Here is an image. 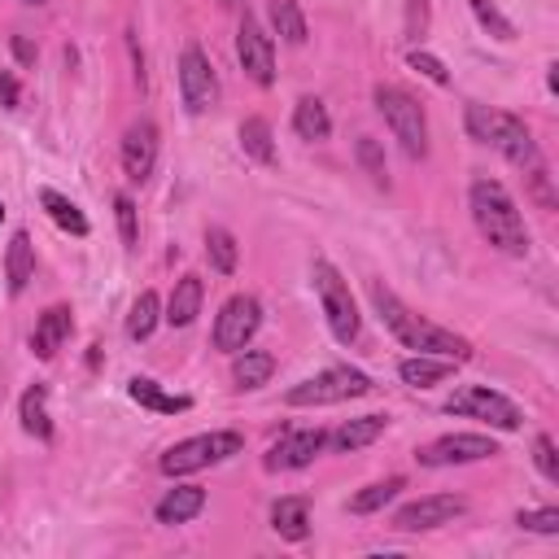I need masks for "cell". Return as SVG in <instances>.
Wrapping results in <instances>:
<instances>
[{
  "mask_svg": "<svg viewBox=\"0 0 559 559\" xmlns=\"http://www.w3.org/2000/svg\"><path fill=\"white\" fill-rule=\"evenodd\" d=\"M179 96H183V109L188 114H205L218 100L214 66H210V57L197 44H188L183 57H179Z\"/></svg>",
  "mask_w": 559,
  "mask_h": 559,
  "instance_id": "11",
  "label": "cell"
},
{
  "mask_svg": "<svg viewBox=\"0 0 559 559\" xmlns=\"http://www.w3.org/2000/svg\"><path fill=\"white\" fill-rule=\"evenodd\" d=\"M371 393V380L358 371V367H328L301 384L288 389V406H332V402H349V397H362Z\"/></svg>",
  "mask_w": 559,
  "mask_h": 559,
  "instance_id": "8",
  "label": "cell"
},
{
  "mask_svg": "<svg viewBox=\"0 0 559 559\" xmlns=\"http://www.w3.org/2000/svg\"><path fill=\"white\" fill-rule=\"evenodd\" d=\"M367 293H371V306H376V314L384 319V328H389L406 349L432 354V358H450V362H467V358H472V345H467L463 336H454L450 328H437V323L419 319V314H415L411 306H402L397 293L384 288L380 280H371Z\"/></svg>",
  "mask_w": 559,
  "mask_h": 559,
  "instance_id": "1",
  "label": "cell"
},
{
  "mask_svg": "<svg viewBox=\"0 0 559 559\" xmlns=\"http://www.w3.org/2000/svg\"><path fill=\"white\" fill-rule=\"evenodd\" d=\"M323 445H328V432H323V428H293V432H284L280 441H271L262 467H266V472H297V467H306Z\"/></svg>",
  "mask_w": 559,
  "mask_h": 559,
  "instance_id": "14",
  "label": "cell"
},
{
  "mask_svg": "<svg viewBox=\"0 0 559 559\" xmlns=\"http://www.w3.org/2000/svg\"><path fill=\"white\" fill-rule=\"evenodd\" d=\"M157 319H162L157 293H153V288H144V293L131 301V314H127V336H131V341H148V336H153V328H157Z\"/></svg>",
  "mask_w": 559,
  "mask_h": 559,
  "instance_id": "29",
  "label": "cell"
},
{
  "mask_svg": "<svg viewBox=\"0 0 559 559\" xmlns=\"http://www.w3.org/2000/svg\"><path fill=\"white\" fill-rule=\"evenodd\" d=\"M271 22L284 44H306V17H301L297 0H271Z\"/></svg>",
  "mask_w": 559,
  "mask_h": 559,
  "instance_id": "31",
  "label": "cell"
},
{
  "mask_svg": "<svg viewBox=\"0 0 559 559\" xmlns=\"http://www.w3.org/2000/svg\"><path fill=\"white\" fill-rule=\"evenodd\" d=\"M26 4H44V0H26Z\"/></svg>",
  "mask_w": 559,
  "mask_h": 559,
  "instance_id": "43",
  "label": "cell"
},
{
  "mask_svg": "<svg viewBox=\"0 0 559 559\" xmlns=\"http://www.w3.org/2000/svg\"><path fill=\"white\" fill-rule=\"evenodd\" d=\"M293 127L301 140H328L332 135V118H328V105L319 96H301L293 105Z\"/></svg>",
  "mask_w": 559,
  "mask_h": 559,
  "instance_id": "26",
  "label": "cell"
},
{
  "mask_svg": "<svg viewBox=\"0 0 559 559\" xmlns=\"http://www.w3.org/2000/svg\"><path fill=\"white\" fill-rule=\"evenodd\" d=\"M498 454V441L493 437H480V432H445L428 445L415 450L419 467H454V463H480V459H493Z\"/></svg>",
  "mask_w": 559,
  "mask_h": 559,
  "instance_id": "10",
  "label": "cell"
},
{
  "mask_svg": "<svg viewBox=\"0 0 559 559\" xmlns=\"http://www.w3.org/2000/svg\"><path fill=\"white\" fill-rule=\"evenodd\" d=\"M127 393H131V402H140V406H148V411H157V415H179V411L192 406V397L166 393V389H162L157 380H148V376H135V380L127 384Z\"/></svg>",
  "mask_w": 559,
  "mask_h": 559,
  "instance_id": "21",
  "label": "cell"
},
{
  "mask_svg": "<svg viewBox=\"0 0 559 559\" xmlns=\"http://www.w3.org/2000/svg\"><path fill=\"white\" fill-rule=\"evenodd\" d=\"M467 210H472V223L476 231L507 258H524L528 253V227H524V214L515 205V197L498 183V179H476L472 192H467Z\"/></svg>",
  "mask_w": 559,
  "mask_h": 559,
  "instance_id": "2",
  "label": "cell"
},
{
  "mask_svg": "<svg viewBox=\"0 0 559 559\" xmlns=\"http://www.w3.org/2000/svg\"><path fill=\"white\" fill-rule=\"evenodd\" d=\"M310 284H314V293H319V306H323V319H328L332 336H336L341 345H349V341L358 336V306H354L349 284L341 280V271H336L328 258H314Z\"/></svg>",
  "mask_w": 559,
  "mask_h": 559,
  "instance_id": "5",
  "label": "cell"
},
{
  "mask_svg": "<svg viewBox=\"0 0 559 559\" xmlns=\"http://www.w3.org/2000/svg\"><path fill=\"white\" fill-rule=\"evenodd\" d=\"M201 297H205V288H201V275H179L175 280V288H170V301H166V323L170 328H188L197 314H201Z\"/></svg>",
  "mask_w": 559,
  "mask_h": 559,
  "instance_id": "17",
  "label": "cell"
},
{
  "mask_svg": "<svg viewBox=\"0 0 559 559\" xmlns=\"http://www.w3.org/2000/svg\"><path fill=\"white\" fill-rule=\"evenodd\" d=\"M39 205L48 210V218H52L61 231H70V236H87V218H83V210H79L70 197H61L57 188H39Z\"/></svg>",
  "mask_w": 559,
  "mask_h": 559,
  "instance_id": "27",
  "label": "cell"
},
{
  "mask_svg": "<svg viewBox=\"0 0 559 559\" xmlns=\"http://www.w3.org/2000/svg\"><path fill=\"white\" fill-rule=\"evenodd\" d=\"M153 166H157V127L144 118V122H131L122 135V170L131 183H144Z\"/></svg>",
  "mask_w": 559,
  "mask_h": 559,
  "instance_id": "15",
  "label": "cell"
},
{
  "mask_svg": "<svg viewBox=\"0 0 559 559\" xmlns=\"http://www.w3.org/2000/svg\"><path fill=\"white\" fill-rule=\"evenodd\" d=\"M240 148H245V157H253V162L271 166V162H275L271 122H266V118H245V122H240Z\"/></svg>",
  "mask_w": 559,
  "mask_h": 559,
  "instance_id": "28",
  "label": "cell"
},
{
  "mask_svg": "<svg viewBox=\"0 0 559 559\" xmlns=\"http://www.w3.org/2000/svg\"><path fill=\"white\" fill-rule=\"evenodd\" d=\"M258 323H262V306H258L253 293H236V297H227L223 310H218V319H214V349H223V354L245 349V345L253 341Z\"/></svg>",
  "mask_w": 559,
  "mask_h": 559,
  "instance_id": "9",
  "label": "cell"
},
{
  "mask_svg": "<svg viewBox=\"0 0 559 559\" xmlns=\"http://www.w3.org/2000/svg\"><path fill=\"white\" fill-rule=\"evenodd\" d=\"M205 258L218 275H231L236 271V236L227 227H210L205 231Z\"/></svg>",
  "mask_w": 559,
  "mask_h": 559,
  "instance_id": "32",
  "label": "cell"
},
{
  "mask_svg": "<svg viewBox=\"0 0 559 559\" xmlns=\"http://www.w3.org/2000/svg\"><path fill=\"white\" fill-rule=\"evenodd\" d=\"M450 371H454V362H450V358H432V354H411V358L397 362V376H402L411 389H432V384H441Z\"/></svg>",
  "mask_w": 559,
  "mask_h": 559,
  "instance_id": "22",
  "label": "cell"
},
{
  "mask_svg": "<svg viewBox=\"0 0 559 559\" xmlns=\"http://www.w3.org/2000/svg\"><path fill=\"white\" fill-rule=\"evenodd\" d=\"M384 428H389V415H358V419H345L336 432H328V445L336 454H354V450L371 445Z\"/></svg>",
  "mask_w": 559,
  "mask_h": 559,
  "instance_id": "18",
  "label": "cell"
},
{
  "mask_svg": "<svg viewBox=\"0 0 559 559\" xmlns=\"http://www.w3.org/2000/svg\"><path fill=\"white\" fill-rule=\"evenodd\" d=\"M236 57H240L245 74H249L258 87H271V83H275V44H271V35L258 26V17H249V13H245V22H240V31H236Z\"/></svg>",
  "mask_w": 559,
  "mask_h": 559,
  "instance_id": "12",
  "label": "cell"
},
{
  "mask_svg": "<svg viewBox=\"0 0 559 559\" xmlns=\"http://www.w3.org/2000/svg\"><path fill=\"white\" fill-rule=\"evenodd\" d=\"M0 223H4V205H0Z\"/></svg>",
  "mask_w": 559,
  "mask_h": 559,
  "instance_id": "44",
  "label": "cell"
},
{
  "mask_svg": "<svg viewBox=\"0 0 559 559\" xmlns=\"http://www.w3.org/2000/svg\"><path fill=\"white\" fill-rule=\"evenodd\" d=\"M0 105H4V109L17 105V79H13V74H0Z\"/></svg>",
  "mask_w": 559,
  "mask_h": 559,
  "instance_id": "40",
  "label": "cell"
},
{
  "mask_svg": "<svg viewBox=\"0 0 559 559\" xmlns=\"http://www.w3.org/2000/svg\"><path fill=\"white\" fill-rule=\"evenodd\" d=\"M515 524H520V528H528V533H546V537H550V533H559V511H555V507L520 511V515H515Z\"/></svg>",
  "mask_w": 559,
  "mask_h": 559,
  "instance_id": "38",
  "label": "cell"
},
{
  "mask_svg": "<svg viewBox=\"0 0 559 559\" xmlns=\"http://www.w3.org/2000/svg\"><path fill=\"white\" fill-rule=\"evenodd\" d=\"M223 4H240V0H223Z\"/></svg>",
  "mask_w": 559,
  "mask_h": 559,
  "instance_id": "45",
  "label": "cell"
},
{
  "mask_svg": "<svg viewBox=\"0 0 559 559\" xmlns=\"http://www.w3.org/2000/svg\"><path fill=\"white\" fill-rule=\"evenodd\" d=\"M114 214H118V231H122V249L140 245V223H135V201L127 192L114 197Z\"/></svg>",
  "mask_w": 559,
  "mask_h": 559,
  "instance_id": "35",
  "label": "cell"
},
{
  "mask_svg": "<svg viewBox=\"0 0 559 559\" xmlns=\"http://www.w3.org/2000/svg\"><path fill=\"white\" fill-rule=\"evenodd\" d=\"M376 109L384 118V127L393 131V140L402 144V153L411 162H419L428 153V122H424V105L393 83H376Z\"/></svg>",
  "mask_w": 559,
  "mask_h": 559,
  "instance_id": "4",
  "label": "cell"
},
{
  "mask_svg": "<svg viewBox=\"0 0 559 559\" xmlns=\"http://www.w3.org/2000/svg\"><path fill=\"white\" fill-rule=\"evenodd\" d=\"M546 87H550V92H559V66H555V61H550V74H546Z\"/></svg>",
  "mask_w": 559,
  "mask_h": 559,
  "instance_id": "42",
  "label": "cell"
},
{
  "mask_svg": "<svg viewBox=\"0 0 559 559\" xmlns=\"http://www.w3.org/2000/svg\"><path fill=\"white\" fill-rule=\"evenodd\" d=\"M533 463H537V472H542L546 480H559V454H555V441H550L546 432L533 437Z\"/></svg>",
  "mask_w": 559,
  "mask_h": 559,
  "instance_id": "37",
  "label": "cell"
},
{
  "mask_svg": "<svg viewBox=\"0 0 559 559\" xmlns=\"http://www.w3.org/2000/svg\"><path fill=\"white\" fill-rule=\"evenodd\" d=\"M4 275H9V293H22L35 275V245L26 231H13L9 253H4Z\"/></svg>",
  "mask_w": 559,
  "mask_h": 559,
  "instance_id": "23",
  "label": "cell"
},
{
  "mask_svg": "<svg viewBox=\"0 0 559 559\" xmlns=\"http://www.w3.org/2000/svg\"><path fill=\"white\" fill-rule=\"evenodd\" d=\"M467 4H472L476 22H480V26H485L493 39H502V44H507V39H515V26H511V22H507V17H502V13H498L489 0H467Z\"/></svg>",
  "mask_w": 559,
  "mask_h": 559,
  "instance_id": "34",
  "label": "cell"
},
{
  "mask_svg": "<svg viewBox=\"0 0 559 559\" xmlns=\"http://www.w3.org/2000/svg\"><path fill=\"white\" fill-rule=\"evenodd\" d=\"M445 411H450V415L480 419V424H489V428H498V432H515V428L524 424V411H520L511 397H502L498 389H489V384H463V389H454V393L445 397Z\"/></svg>",
  "mask_w": 559,
  "mask_h": 559,
  "instance_id": "7",
  "label": "cell"
},
{
  "mask_svg": "<svg viewBox=\"0 0 559 559\" xmlns=\"http://www.w3.org/2000/svg\"><path fill=\"white\" fill-rule=\"evenodd\" d=\"M424 31H428V0H411L406 4V35L419 39Z\"/></svg>",
  "mask_w": 559,
  "mask_h": 559,
  "instance_id": "39",
  "label": "cell"
},
{
  "mask_svg": "<svg viewBox=\"0 0 559 559\" xmlns=\"http://www.w3.org/2000/svg\"><path fill=\"white\" fill-rule=\"evenodd\" d=\"M13 52H17V61H35V48L22 35H13Z\"/></svg>",
  "mask_w": 559,
  "mask_h": 559,
  "instance_id": "41",
  "label": "cell"
},
{
  "mask_svg": "<svg viewBox=\"0 0 559 559\" xmlns=\"http://www.w3.org/2000/svg\"><path fill=\"white\" fill-rule=\"evenodd\" d=\"M271 371H275V354H266V349H236V358H231V380H236V389H262L266 380H271Z\"/></svg>",
  "mask_w": 559,
  "mask_h": 559,
  "instance_id": "20",
  "label": "cell"
},
{
  "mask_svg": "<svg viewBox=\"0 0 559 559\" xmlns=\"http://www.w3.org/2000/svg\"><path fill=\"white\" fill-rule=\"evenodd\" d=\"M201 507H205V489L201 485H175L157 502V524H188L192 515H201Z\"/></svg>",
  "mask_w": 559,
  "mask_h": 559,
  "instance_id": "19",
  "label": "cell"
},
{
  "mask_svg": "<svg viewBox=\"0 0 559 559\" xmlns=\"http://www.w3.org/2000/svg\"><path fill=\"white\" fill-rule=\"evenodd\" d=\"M463 122H467V135H472L476 144L498 148L511 166L528 170V166H537V162H542L537 140H533V131L524 127V118L502 114V109H489V105H467V118H463Z\"/></svg>",
  "mask_w": 559,
  "mask_h": 559,
  "instance_id": "3",
  "label": "cell"
},
{
  "mask_svg": "<svg viewBox=\"0 0 559 559\" xmlns=\"http://www.w3.org/2000/svg\"><path fill=\"white\" fill-rule=\"evenodd\" d=\"M245 450V437L240 432H231V428H223V432H201V437H188V441H175L166 454H162V472L166 476H192V472H201V467H210V463H223V459H231V454H240Z\"/></svg>",
  "mask_w": 559,
  "mask_h": 559,
  "instance_id": "6",
  "label": "cell"
},
{
  "mask_svg": "<svg viewBox=\"0 0 559 559\" xmlns=\"http://www.w3.org/2000/svg\"><path fill=\"white\" fill-rule=\"evenodd\" d=\"M358 162H362V170L371 175L376 188H389V166H384V153L371 135H358Z\"/></svg>",
  "mask_w": 559,
  "mask_h": 559,
  "instance_id": "33",
  "label": "cell"
},
{
  "mask_svg": "<svg viewBox=\"0 0 559 559\" xmlns=\"http://www.w3.org/2000/svg\"><path fill=\"white\" fill-rule=\"evenodd\" d=\"M463 498L459 493H428V498H415L406 502L397 515H393V528L397 533H428V528H441L450 524L454 515H463Z\"/></svg>",
  "mask_w": 559,
  "mask_h": 559,
  "instance_id": "13",
  "label": "cell"
},
{
  "mask_svg": "<svg viewBox=\"0 0 559 559\" xmlns=\"http://www.w3.org/2000/svg\"><path fill=\"white\" fill-rule=\"evenodd\" d=\"M70 336V306H48L39 319H35V332H31V354L35 358H52Z\"/></svg>",
  "mask_w": 559,
  "mask_h": 559,
  "instance_id": "16",
  "label": "cell"
},
{
  "mask_svg": "<svg viewBox=\"0 0 559 559\" xmlns=\"http://www.w3.org/2000/svg\"><path fill=\"white\" fill-rule=\"evenodd\" d=\"M271 528L280 537H288V542H301L310 533V507H306V498H280L271 507Z\"/></svg>",
  "mask_w": 559,
  "mask_h": 559,
  "instance_id": "25",
  "label": "cell"
},
{
  "mask_svg": "<svg viewBox=\"0 0 559 559\" xmlns=\"http://www.w3.org/2000/svg\"><path fill=\"white\" fill-rule=\"evenodd\" d=\"M402 489H406V480H402V476H384V480H376V485L358 489V493L349 498V511H354V515H371V511H380L384 502H393Z\"/></svg>",
  "mask_w": 559,
  "mask_h": 559,
  "instance_id": "30",
  "label": "cell"
},
{
  "mask_svg": "<svg viewBox=\"0 0 559 559\" xmlns=\"http://www.w3.org/2000/svg\"><path fill=\"white\" fill-rule=\"evenodd\" d=\"M17 419H22V428H26L35 441H48V437H52V419H48V389H44V384H31V389L22 393V402H17Z\"/></svg>",
  "mask_w": 559,
  "mask_h": 559,
  "instance_id": "24",
  "label": "cell"
},
{
  "mask_svg": "<svg viewBox=\"0 0 559 559\" xmlns=\"http://www.w3.org/2000/svg\"><path fill=\"white\" fill-rule=\"evenodd\" d=\"M406 66H411V70H419L424 79H432L437 87H445V83H450V70H445L432 52H424V48H411V52H406Z\"/></svg>",
  "mask_w": 559,
  "mask_h": 559,
  "instance_id": "36",
  "label": "cell"
}]
</instances>
